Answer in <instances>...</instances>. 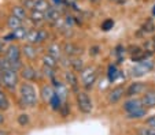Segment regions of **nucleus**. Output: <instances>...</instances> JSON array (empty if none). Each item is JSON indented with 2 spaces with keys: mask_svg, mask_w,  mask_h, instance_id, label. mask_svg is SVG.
<instances>
[{
  "mask_svg": "<svg viewBox=\"0 0 155 135\" xmlns=\"http://www.w3.org/2000/svg\"><path fill=\"white\" fill-rule=\"evenodd\" d=\"M19 97L24 105L26 106H35L37 104V91H36L35 86L30 85L26 81L19 85Z\"/></svg>",
  "mask_w": 155,
  "mask_h": 135,
  "instance_id": "obj_1",
  "label": "nucleus"
},
{
  "mask_svg": "<svg viewBox=\"0 0 155 135\" xmlns=\"http://www.w3.org/2000/svg\"><path fill=\"white\" fill-rule=\"evenodd\" d=\"M125 91H126V89L122 85H118V86H115V87H113L107 94L108 104L114 105V104L120 103V101L124 98V96H125Z\"/></svg>",
  "mask_w": 155,
  "mask_h": 135,
  "instance_id": "obj_8",
  "label": "nucleus"
},
{
  "mask_svg": "<svg viewBox=\"0 0 155 135\" xmlns=\"http://www.w3.org/2000/svg\"><path fill=\"white\" fill-rule=\"evenodd\" d=\"M48 37V33L45 32V30L43 29H30L29 30V34H28V41L30 42V44H41V42H44L45 40H47Z\"/></svg>",
  "mask_w": 155,
  "mask_h": 135,
  "instance_id": "obj_6",
  "label": "nucleus"
},
{
  "mask_svg": "<svg viewBox=\"0 0 155 135\" xmlns=\"http://www.w3.org/2000/svg\"><path fill=\"white\" fill-rule=\"evenodd\" d=\"M26 7H24V6H14L11 8V12H12V15H15L17 18H19V19H26L28 18V11H26Z\"/></svg>",
  "mask_w": 155,
  "mask_h": 135,
  "instance_id": "obj_18",
  "label": "nucleus"
},
{
  "mask_svg": "<svg viewBox=\"0 0 155 135\" xmlns=\"http://www.w3.org/2000/svg\"><path fill=\"white\" fill-rule=\"evenodd\" d=\"M56 91L54 90V86L51 85H43L40 89V94L41 97H43V100L45 101V103H50L51 98L54 97V94H55Z\"/></svg>",
  "mask_w": 155,
  "mask_h": 135,
  "instance_id": "obj_14",
  "label": "nucleus"
},
{
  "mask_svg": "<svg viewBox=\"0 0 155 135\" xmlns=\"http://www.w3.org/2000/svg\"><path fill=\"white\" fill-rule=\"evenodd\" d=\"M47 53L51 56H54L56 60L61 59V48H59L56 44H51L50 47L47 48Z\"/></svg>",
  "mask_w": 155,
  "mask_h": 135,
  "instance_id": "obj_26",
  "label": "nucleus"
},
{
  "mask_svg": "<svg viewBox=\"0 0 155 135\" xmlns=\"http://www.w3.org/2000/svg\"><path fill=\"white\" fill-rule=\"evenodd\" d=\"M0 135H10L8 131H6V130H0Z\"/></svg>",
  "mask_w": 155,
  "mask_h": 135,
  "instance_id": "obj_41",
  "label": "nucleus"
},
{
  "mask_svg": "<svg viewBox=\"0 0 155 135\" xmlns=\"http://www.w3.org/2000/svg\"><path fill=\"white\" fill-rule=\"evenodd\" d=\"M63 52L66 53L68 56H73L74 57V56L80 55L82 51H81V48H80L78 45L73 44V42H66V44H64V48H63Z\"/></svg>",
  "mask_w": 155,
  "mask_h": 135,
  "instance_id": "obj_15",
  "label": "nucleus"
},
{
  "mask_svg": "<svg viewBox=\"0 0 155 135\" xmlns=\"http://www.w3.org/2000/svg\"><path fill=\"white\" fill-rule=\"evenodd\" d=\"M92 2H97V0H92Z\"/></svg>",
  "mask_w": 155,
  "mask_h": 135,
  "instance_id": "obj_43",
  "label": "nucleus"
},
{
  "mask_svg": "<svg viewBox=\"0 0 155 135\" xmlns=\"http://www.w3.org/2000/svg\"><path fill=\"white\" fill-rule=\"evenodd\" d=\"M136 135H155V128L144 124L136 128Z\"/></svg>",
  "mask_w": 155,
  "mask_h": 135,
  "instance_id": "obj_23",
  "label": "nucleus"
},
{
  "mask_svg": "<svg viewBox=\"0 0 155 135\" xmlns=\"http://www.w3.org/2000/svg\"><path fill=\"white\" fill-rule=\"evenodd\" d=\"M52 3L55 7H62L66 4V0H52Z\"/></svg>",
  "mask_w": 155,
  "mask_h": 135,
  "instance_id": "obj_37",
  "label": "nucleus"
},
{
  "mask_svg": "<svg viewBox=\"0 0 155 135\" xmlns=\"http://www.w3.org/2000/svg\"><path fill=\"white\" fill-rule=\"evenodd\" d=\"M30 19H32L35 23H41L43 21H45V17H44L43 11H38V10H30Z\"/></svg>",
  "mask_w": 155,
  "mask_h": 135,
  "instance_id": "obj_20",
  "label": "nucleus"
},
{
  "mask_svg": "<svg viewBox=\"0 0 155 135\" xmlns=\"http://www.w3.org/2000/svg\"><path fill=\"white\" fill-rule=\"evenodd\" d=\"M21 55H22V51H21V48L15 44L8 45V48H7L6 52H4V56H6L10 62L21 60Z\"/></svg>",
  "mask_w": 155,
  "mask_h": 135,
  "instance_id": "obj_13",
  "label": "nucleus"
},
{
  "mask_svg": "<svg viewBox=\"0 0 155 135\" xmlns=\"http://www.w3.org/2000/svg\"><path fill=\"white\" fill-rule=\"evenodd\" d=\"M7 26H8V29H11V30L18 29V27L22 26V19H19V18H17L15 15L11 14L8 18H7Z\"/></svg>",
  "mask_w": 155,
  "mask_h": 135,
  "instance_id": "obj_19",
  "label": "nucleus"
},
{
  "mask_svg": "<svg viewBox=\"0 0 155 135\" xmlns=\"http://www.w3.org/2000/svg\"><path fill=\"white\" fill-rule=\"evenodd\" d=\"M22 53H24L25 57L29 59V60L36 59V56H37V51H36L35 44H30L29 42V44L24 45V47H22Z\"/></svg>",
  "mask_w": 155,
  "mask_h": 135,
  "instance_id": "obj_16",
  "label": "nucleus"
},
{
  "mask_svg": "<svg viewBox=\"0 0 155 135\" xmlns=\"http://www.w3.org/2000/svg\"><path fill=\"white\" fill-rule=\"evenodd\" d=\"M18 81H19V76H18V71L14 68H10V70H4L0 74V83L4 86L6 89H8L10 91H14L18 87Z\"/></svg>",
  "mask_w": 155,
  "mask_h": 135,
  "instance_id": "obj_2",
  "label": "nucleus"
},
{
  "mask_svg": "<svg viewBox=\"0 0 155 135\" xmlns=\"http://www.w3.org/2000/svg\"><path fill=\"white\" fill-rule=\"evenodd\" d=\"M4 121H6V118H4V115L2 113V111H0V126H2Z\"/></svg>",
  "mask_w": 155,
  "mask_h": 135,
  "instance_id": "obj_38",
  "label": "nucleus"
},
{
  "mask_svg": "<svg viewBox=\"0 0 155 135\" xmlns=\"http://www.w3.org/2000/svg\"><path fill=\"white\" fill-rule=\"evenodd\" d=\"M96 78H97V72L94 67H85L84 70L81 71V81H82V85H84V87L87 89V90L91 89L92 86L95 85Z\"/></svg>",
  "mask_w": 155,
  "mask_h": 135,
  "instance_id": "obj_4",
  "label": "nucleus"
},
{
  "mask_svg": "<svg viewBox=\"0 0 155 135\" xmlns=\"http://www.w3.org/2000/svg\"><path fill=\"white\" fill-rule=\"evenodd\" d=\"M152 68H154V63L150 59H144V60H141V62H139L136 67L132 68V75L141 76V75H144V74H147L148 71H151Z\"/></svg>",
  "mask_w": 155,
  "mask_h": 135,
  "instance_id": "obj_9",
  "label": "nucleus"
},
{
  "mask_svg": "<svg viewBox=\"0 0 155 135\" xmlns=\"http://www.w3.org/2000/svg\"><path fill=\"white\" fill-rule=\"evenodd\" d=\"M14 40H17V38H15V34H14V32H11L10 33V34H6L3 37V41H14Z\"/></svg>",
  "mask_w": 155,
  "mask_h": 135,
  "instance_id": "obj_36",
  "label": "nucleus"
},
{
  "mask_svg": "<svg viewBox=\"0 0 155 135\" xmlns=\"http://www.w3.org/2000/svg\"><path fill=\"white\" fill-rule=\"evenodd\" d=\"M152 14L155 15V6H154V10H152Z\"/></svg>",
  "mask_w": 155,
  "mask_h": 135,
  "instance_id": "obj_42",
  "label": "nucleus"
},
{
  "mask_svg": "<svg viewBox=\"0 0 155 135\" xmlns=\"http://www.w3.org/2000/svg\"><path fill=\"white\" fill-rule=\"evenodd\" d=\"M148 89L146 82H141V81H135L132 82L130 85L126 87L125 91V97H139V96H143V93Z\"/></svg>",
  "mask_w": 155,
  "mask_h": 135,
  "instance_id": "obj_5",
  "label": "nucleus"
},
{
  "mask_svg": "<svg viewBox=\"0 0 155 135\" xmlns=\"http://www.w3.org/2000/svg\"><path fill=\"white\" fill-rule=\"evenodd\" d=\"M3 51H4V45H3V41L0 40V55L3 53Z\"/></svg>",
  "mask_w": 155,
  "mask_h": 135,
  "instance_id": "obj_40",
  "label": "nucleus"
},
{
  "mask_svg": "<svg viewBox=\"0 0 155 135\" xmlns=\"http://www.w3.org/2000/svg\"><path fill=\"white\" fill-rule=\"evenodd\" d=\"M113 26H114V21H113V19H106V21L102 23V30L108 32L110 29H113Z\"/></svg>",
  "mask_w": 155,
  "mask_h": 135,
  "instance_id": "obj_32",
  "label": "nucleus"
},
{
  "mask_svg": "<svg viewBox=\"0 0 155 135\" xmlns=\"http://www.w3.org/2000/svg\"><path fill=\"white\" fill-rule=\"evenodd\" d=\"M144 124H146V126H150V127H154L155 128V113L150 115L148 118L144 119Z\"/></svg>",
  "mask_w": 155,
  "mask_h": 135,
  "instance_id": "obj_33",
  "label": "nucleus"
},
{
  "mask_svg": "<svg viewBox=\"0 0 155 135\" xmlns=\"http://www.w3.org/2000/svg\"><path fill=\"white\" fill-rule=\"evenodd\" d=\"M76 103H77V108L80 112L88 115L94 111V103L92 98L89 97V94L87 91H78L76 96Z\"/></svg>",
  "mask_w": 155,
  "mask_h": 135,
  "instance_id": "obj_3",
  "label": "nucleus"
},
{
  "mask_svg": "<svg viewBox=\"0 0 155 135\" xmlns=\"http://www.w3.org/2000/svg\"><path fill=\"white\" fill-rule=\"evenodd\" d=\"M143 32L144 33H154L155 32V23L152 19H147L146 23L143 25Z\"/></svg>",
  "mask_w": 155,
  "mask_h": 135,
  "instance_id": "obj_30",
  "label": "nucleus"
},
{
  "mask_svg": "<svg viewBox=\"0 0 155 135\" xmlns=\"http://www.w3.org/2000/svg\"><path fill=\"white\" fill-rule=\"evenodd\" d=\"M18 123L22 127L28 126V124H29V116H28L26 113H21L19 116H18Z\"/></svg>",
  "mask_w": 155,
  "mask_h": 135,
  "instance_id": "obj_31",
  "label": "nucleus"
},
{
  "mask_svg": "<svg viewBox=\"0 0 155 135\" xmlns=\"http://www.w3.org/2000/svg\"><path fill=\"white\" fill-rule=\"evenodd\" d=\"M21 76H22L26 82H35V81L38 79L37 71H36L32 66H24V67L21 68Z\"/></svg>",
  "mask_w": 155,
  "mask_h": 135,
  "instance_id": "obj_12",
  "label": "nucleus"
},
{
  "mask_svg": "<svg viewBox=\"0 0 155 135\" xmlns=\"http://www.w3.org/2000/svg\"><path fill=\"white\" fill-rule=\"evenodd\" d=\"M29 30H30V29H28V27L21 26V27H18V29L12 30V32H14L15 38H17V40H25V38H28V34H29Z\"/></svg>",
  "mask_w": 155,
  "mask_h": 135,
  "instance_id": "obj_21",
  "label": "nucleus"
},
{
  "mask_svg": "<svg viewBox=\"0 0 155 135\" xmlns=\"http://www.w3.org/2000/svg\"><path fill=\"white\" fill-rule=\"evenodd\" d=\"M10 108V101L7 98L6 93L0 89V111H7Z\"/></svg>",
  "mask_w": 155,
  "mask_h": 135,
  "instance_id": "obj_27",
  "label": "nucleus"
},
{
  "mask_svg": "<svg viewBox=\"0 0 155 135\" xmlns=\"http://www.w3.org/2000/svg\"><path fill=\"white\" fill-rule=\"evenodd\" d=\"M64 81H66V85L70 86V89L73 91H76V93H78V78H77L76 72L71 70H68V71H64Z\"/></svg>",
  "mask_w": 155,
  "mask_h": 135,
  "instance_id": "obj_10",
  "label": "nucleus"
},
{
  "mask_svg": "<svg viewBox=\"0 0 155 135\" xmlns=\"http://www.w3.org/2000/svg\"><path fill=\"white\" fill-rule=\"evenodd\" d=\"M43 64L45 66V67H50V68H54L55 70V67H56V59L54 57V56H51V55H44L43 56Z\"/></svg>",
  "mask_w": 155,
  "mask_h": 135,
  "instance_id": "obj_25",
  "label": "nucleus"
},
{
  "mask_svg": "<svg viewBox=\"0 0 155 135\" xmlns=\"http://www.w3.org/2000/svg\"><path fill=\"white\" fill-rule=\"evenodd\" d=\"M22 6L26 7L28 10H33L35 8V0H22Z\"/></svg>",
  "mask_w": 155,
  "mask_h": 135,
  "instance_id": "obj_34",
  "label": "nucleus"
},
{
  "mask_svg": "<svg viewBox=\"0 0 155 135\" xmlns=\"http://www.w3.org/2000/svg\"><path fill=\"white\" fill-rule=\"evenodd\" d=\"M70 66L73 67L74 71H77V72H81V71L85 68L84 67V62H82L81 59H78V57H76V56L70 60Z\"/></svg>",
  "mask_w": 155,
  "mask_h": 135,
  "instance_id": "obj_24",
  "label": "nucleus"
},
{
  "mask_svg": "<svg viewBox=\"0 0 155 135\" xmlns=\"http://www.w3.org/2000/svg\"><path fill=\"white\" fill-rule=\"evenodd\" d=\"M144 52L147 53V56H151L155 53V38L154 40H147L144 42Z\"/></svg>",
  "mask_w": 155,
  "mask_h": 135,
  "instance_id": "obj_28",
  "label": "nucleus"
},
{
  "mask_svg": "<svg viewBox=\"0 0 155 135\" xmlns=\"http://www.w3.org/2000/svg\"><path fill=\"white\" fill-rule=\"evenodd\" d=\"M107 76H108V81H110V82H115V81H117V78L120 76V70L117 68L115 64H111L108 67Z\"/></svg>",
  "mask_w": 155,
  "mask_h": 135,
  "instance_id": "obj_22",
  "label": "nucleus"
},
{
  "mask_svg": "<svg viewBox=\"0 0 155 135\" xmlns=\"http://www.w3.org/2000/svg\"><path fill=\"white\" fill-rule=\"evenodd\" d=\"M59 111L62 112V116H68V115H69V112H70V108H69V105H68V103H66V101L63 103V105H62V108L59 109Z\"/></svg>",
  "mask_w": 155,
  "mask_h": 135,
  "instance_id": "obj_35",
  "label": "nucleus"
},
{
  "mask_svg": "<svg viewBox=\"0 0 155 135\" xmlns=\"http://www.w3.org/2000/svg\"><path fill=\"white\" fill-rule=\"evenodd\" d=\"M144 108V104H143V100L141 97H128V100L124 101V105H122V109L126 112V113H130V112H135L137 109H141Z\"/></svg>",
  "mask_w": 155,
  "mask_h": 135,
  "instance_id": "obj_7",
  "label": "nucleus"
},
{
  "mask_svg": "<svg viewBox=\"0 0 155 135\" xmlns=\"http://www.w3.org/2000/svg\"><path fill=\"white\" fill-rule=\"evenodd\" d=\"M97 49H99V47H94V48H92V55H97V53H99V51H97Z\"/></svg>",
  "mask_w": 155,
  "mask_h": 135,
  "instance_id": "obj_39",
  "label": "nucleus"
},
{
  "mask_svg": "<svg viewBox=\"0 0 155 135\" xmlns=\"http://www.w3.org/2000/svg\"><path fill=\"white\" fill-rule=\"evenodd\" d=\"M143 104L147 109L155 108V87H148L141 96Z\"/></svg>",
  "mask_w": 155,
  "mask_h": 135,
  "instance_id": "obj_11",
  "label": "nucleus"
},
{
  "mask_svg": "<svg viewBox=\"0 0 155 135\" xmlns=\"http://www.w3.org/2000/svg\"><path fill=\"white\" fill-rule=\"evenodd\" d=\"M146 116H147V108L146 106L141 108V109H137V111H135V112L126 113V118H128L129 120H140V119H146Z\"/></svg>",
  "mask_w": 155,
  "mask_h": 135,
  "instance_id": "obj_17",
  "label": "nucleus"
},
{
  "mask_svg": "<svg viewBox=\"0 0 155 135\" xmlns=\"http://www.w3.org/2000/svg\"><path fill=\"white\" fill-rule=\"evenodd\" d=\"M50 8V4L47 3V0H35V10L45 12Z\"/></svg>",
  "mask_w": 155,
  "mask_h": 135,
  "instance_id": "obj_29",
  "label": "nucleus"
}]
</instances>
